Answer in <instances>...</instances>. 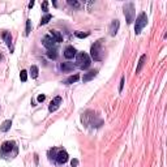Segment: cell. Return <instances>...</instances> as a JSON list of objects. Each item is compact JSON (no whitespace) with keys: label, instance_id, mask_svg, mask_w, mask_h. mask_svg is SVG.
Listing matches in <instances>:
<instances>
[{"label":"cell","instance_id":"obj_1","mask_svg":"<svg viewBox=\"0 0 167 167\" xmlns=\"http://www.w3.org/2000/svg\"><path fill=\"white\" fill-rule=\"evenodd\" d=\"M148 24V16H146L145 12H141L139 16L136 18V24H135V33L136 34H140L142 32V29L146 26Z\"/></svg>","mask_w":167,"mask_h":167},{"label":"cell","instance_id":"obj_2","mask_svg":"<svg viewBox=\"0 0 167 167\" xmlns=\"http://www.w3.org/2000/svg\"><path fill=\"white\" fill-rule=\"evenodd\" d=\"M76 61H77V65L81 68V69H87L90 67V58L87 54L85 52H80L77 54L76 56Z\"/></svg>","mask_w":167,"mask_h":167},{"label":"cell","instance_id":"obj_3","mask_svg":"<svg viewBox=\"0 0 167 167\" xmlns=\"http://www.w3.org/2000/svg\"><path fill=\"white\" fill-rule=\"evenodd\" d=\"M101 42L102 41L95 42L94 45L91 46V48H90V55H91V58L94 59L95 61H101L102 60V43Z\"/></svg>","mask_w":167,"mask_h":167},{"label":"cell","instance_id":"obj_4","mask_svg":"<svg viewBox=\"0 0 167 167\" xmlns=\"http://www.w3.org/2000/svg\"><path fill=\"white\" fill-rule=\"evenodd\" d=\"M124 16L127 18V22L132 24L135 20V6L132 3H128L124 6Z\"/></svg>","mask_w":167,"mask_h":167},{"label":"cell","instance_id":"obj_5","mask_svg":"<svg viewBox=\"0 0 167 167\" xmlns=\"http://www.w3.org/2000/svg\"><path fill=\"white\" fill-rule=\"evenodd\" d=\"M42 45L45 46L46 48H48V50H52V48H55L56 46V42L55 39H54L51 35H45L42 39Z\"/></svg>","mask_w":167,"mask_h":167},{"label":"cell","instance_id":"obj_6","mask_svg":"<svg viewBox=\"0 0 167 167\" xmlns=\"http://www.w3.org/2000/svg\"><path fill=\"white\" fill-rule=\"evenodd\" d=\"M60 103H61V98H60V97H55V98H54V99L51 101L50 106H48V111H50V112L56 111V110L59 109V106H60Z\"/></svg>","mask_w":167,"mask_h":167},{"label":"cell","instance_id":"obj_7","mask_svg":"<svg viewBox=\"0 0 167 167\" xmlns=\"http://www.w3.org/2000/svg\"><path fill=\"white\" fill-rule=\"evenodd\" d=\"M55 158H56L58 163L63 165V163H65V162L68 161V153L65 150H60V151H58V154H56Z\"/></svg>","mask_w":167,"mask_h":167},{"label":"cell","instance_id":"obj_8","mask_svg":"<svg viewBox=\"0 0 167 167\" xmlns=\"http://www.w3.org/2000/svg\"><path fill=\"white\" fill-rule=\"evenodd\" d=\"M119 26H120L119 20H114V21H112V22L110 24V29H109L110 35L115 37V35H116V33H117V30H119Z\"/></svg>","mask_w":167,"mask_h":167},{"label":"cell","instance_id":"obj_9","mask_svg":"<svg viewBox=\"0 0 167 167\" xmlns=\"http://www.w3.org/2000/svg\"><path fill=\"white\" fill-rule=\"evenodd\" d=\"M13 146H14V142L13 141H6L4 144L2 145V151L4 154L6 153H9L12 149H13Z\"/></svg>","mask_w":167,"mask_h":167},{"label":"cell","instance_id":"obj_10","mask_svg":"<svg viewBox=\"0 0 167 167\" xmlns=\"http://www.w3.org/2000/svg\"><path fill=\"white\" fill-rule=\"evenodd\" d=\"M64 56L67 59H72L73 56H76V48L73 46H68L64 50Z\"/></svg>","mask_w":167,"mask_h":167},{"label":"cell","instance_id":"obj_11","mask_svg":"<svg viewBox=\"0 0 167 167\" xmlns=\"http://www.w3.org/2000/svg\"><path fill=\"white\" fill-rule=\"evenodd\" d=\"M97 73H98V71H90V72H87V73H85L84 75V77H82V81L84 82H87V81H90V80H93L95 76H97Z\"/></svg>","mask_w":167,"mask_h":167},{"label":"cell","instance_id":"obj_12","mask_svg":"<svg viewBox=\"0 0 167 167\" xmlns=\"http://www.w3.org/2000/svg\"><path fill=\"white\" fill-rule=\"evenodd\" d=\"M60 69L63 72H71L75 69V65H73V63H63L60 64Z\"/></svg>","mask_w":167,"mask_h":167},{"label":"cell","instance_id":"obj_13","mask_svg":"<svg viewBox=\"0 0 167 167\" xmlns=\"http://www.w3.org/2000/svg\"><path fill=\"white\" fill-rule=\"evenodd\" d=\"M50 35L55 39V42L59 43V42H63V35L60 34V32H58V30H51V34Z\"/></svg>","mask_w":167,"mask_h":167},{"label":"cell","instance_id":"obj_14","mask_svg":"<svg viewBox=\"0 0 167 167\" xmlns=\"http://www.w3.org/2000/svg\"><path fill=\"white\" fill-rule=\"evenodd\" d=\"M11 127H12V120H6V121H3L2 125H0V131L8 132L9 129H11Z\"/></svg>","mask_w":167,"mask_h":167},{"label":"cell","instance_id":"obj_15","mask_svg":"<svg viewBox=\"0 0 167 167\" xmlns=\"http://www.w3.org/2000/svg\"><path fill=\"white\" fill-rule=\"evenodd\" d=\"M145 60H146V55H142L140 58V60H139V65H137V68H136V73H139L141 71V68L145 64Z\"/></svg>","mask_w":167,"mask_h":167},{"label":"cell","instance_id":"obj_16","mask_svg":"<svg viewBox=\"0 0 167 167\" xmlns=\"http://www.w3.org/2000/svg\"><path fill=\"white\" fill-rule=\"evenodd\" d=\"M3 38H4V41H6V43H7V46L11 47V43H12V35H11V33L6 32V33L3 34Z\"/></svg>","mask_w":167,"mask_h":167},{"label":"cell","instance_id":"obj_17","mask_svg":"<svg viewBox=\"0 0 167 167\" xmlns=\"http://www.w3.org/2000/svg\"><path fill=\"white\" fill-rule=\"evenodd\" d=\"M78 78H80V76H78V75H73V76H71V77L67 78V80H65V84H67V85H71V84L76 82Z\"/></svg>","mask_w":167,"mask_h":167},{"label":"cell","instance_id":"obj_18","mask_svg":"<svg viewBox=\"0 0 167 167\" xmlns=\"http://www.w3.org/2000/svg\"><path fill=\"white\" fill-rule=\"evenodd\" d=\"M51 18H52V16H51V14H50V13H46L45 16L42 17V20H41V26H42V25H46V24H47L48 21H50Z\"/></svg>","mask_w":167,"mask_h":167},{"label":"cell","instance_id":"obj_19","mask_svg":"<svg viewBox=\"0 0 167 167\" xmlns=\"http://www.w3.org/2000/svg\"><path fill=\"white\" fill-rule=\"evenodd\" d=\"M38 72H39L38 67H37V65H32V68H30V75H32L33 78H37V77H38Z\"/></svg>","mask_w":167,"mask_h":167},{"label":"cell","instance_id":"obj_20","mask_svg":"<svg viewBox=\"0 0 167 167\" xmlns=\"http://www.w3.org/2000/svg\"><path fill=\"white\" fill-rule=\"evenodd\" d=\"M47 56L50 58V59H54V60H55V59L58 58V54H56L55 48H52V50H48V51H47Z\"/></svg>","mask_w":167,"mask_h":167},{"label":"cell","instance_id":"obj_21","mask_svg":"<svg viewBox=\"0 0 167 167\" xmlns=\"http://www.w3.org/2000/svg\"><path fill=\"white\" fill-rule=\"evenodd\" d=\"M20 78H21V81L25 82V81L28 80V72L22 69V71H21V73H20Z\"/></svg>","mask_w":167,"mask_h":167},{"label":"cell","instance_id":"obj_22","mask_svg":"<svg viewBox=\"0 0 167 167\" xmlns=\"http://www.w3.org/2000/svg\"><path fill=\"white\" fill-rule=\"evenodd\" d=\"M30 28H32V20H28V21H26V32H25L26 35L30 34Z\"/></svg>","mask_w":167,"mask_h":167},{"label":"cell","instance_id":"obj_23","mask_svg":"<svg viewBox=\"0 0 167 167\" xmlns=\"http://www.w3.org/2000/svg\"><path fill=\"white\" fill-rule=\"evenodd\" d=\"M68 4L72 7H75V8H80V3L76 2V0H68Z\"/></svg>","mask_w":167,"mask_h":167},{"label":"cell","instance_id":"obj_24","mask_svg":"<svg viewBox=\"0 0 167 167\" xmlns=\"http://www.w3.org/2000/svg\"><path fill=\"white\" fill-rule=\"evenodd\" d=\"M75 34H76V37H78V38H86L87 35H89V33H82V32H76Z\"/></svg>","mask_w":167,"mask_h":167},{"label":"cell","instance_id":"obj_25","mask_svg":"<svg viewBox=\"0 0 167 167\" xmlns=\"http://www.w3.org/2000/svg\"><path fill=\"white\" fill-rule=\"evenodd\" d=\"M124 80H125V78H124V76H123L121 80H120V86H119V91H120V93L123 91V86H124Z\"/></svg>","mask_w":167,"mask_h":167},{"label":"cell","instance_id":"obj_26","mask_svg":"<svg viewBox=\"0 0 167 167\" xmlns=\"http://www.w3.org/2000/svg\"><path fill=\"white\" fill-rule=\"evenodd\" d=\"M47 7H48V3H47V2H43V3H42V9H43V12H47Z\"/></svg>","mask_w":167,"mask_h":167},{"label":"cell","instance_id":"obj_27","mask_svg":"<svg viewBox=\"0 0 167 167\" xmlns=\"http://www.w3.org/2000/svg\"><path fill=\"white\" fill-rule=\"evenodd\" d=\"M77 165H78V159H72V162H71V166L72 167H77Z\"/></svg>","mask_w":167,"mask_h":167},{"label":"cell","instance_id":"obj_28","mask_svg":"<svg viewBox=\"0 0 167 167\" xmlns=\"http://www.w3.org/2000/svg\"><path fill=\"white\" fill-rule=\"evenodd\" d=\"M46 99V95L45 94H41V95H38V102H43Z\"/></svg>","mask_w":167,"mask_h":167},{"label":"cell","instance_id":"obj_29","mask_svg":"<svg viewBox=\"0 0 167 167\" xmlns=\"http://www.w3.org/2000/svg\"><path fill=\"white\" fill-rule=\"evenodd\" d=\"M33 6H34V2H32L30 4H29V8H33Z\"/></svg>","mask_w":167,"mask_h":167}]
</instances>
